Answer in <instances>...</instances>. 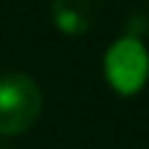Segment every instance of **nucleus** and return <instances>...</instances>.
Returning a JSON list of instances; mask_svg holds the SVG:
<instances>
[{"instance_id":"nucleus-1","label":"nucleus","mask_w":149,"mask_h":149,"mask_svg":"<svg viewBox=\"0 0 149 149\" xmlns=\"http://www.w3.org/2000/svg\"><path fill=\"white\" fill-rule=\"evenodd\" d=\"M42 89L26 73H0V136H16L42 115Z\"/></svg>"},{"instance_id":"nucleus-2","label":"nucleus","mask_w":149,"mask_h":149,"mask_svg":"<svg viewBox=\"0 0 149 149\" xmlns=\"http://www.w3.org/2000/svg\"><path fill=\"white\" fill-rule=\"evenodd\" d=\"M105 73L115 92L136 94L149 79V52L134 37L115 42L105 55Z\"/></svg>"},{"instance_id":"nucleus-3","label":"nucleus","mask_w":149,"mask_h":149,"mask_svg":"<svg viewBox=\"0 0 149 149\" xmlns=\"http://www.w3.org/2000/svg\"><path fill=\"white\" fill-rule=\"evenodd\" d=\"M50 16H52V24L71 37L86 34L94 24V8L89 0H52Z\"/></svg>"},{"instance_id":"nucleus-4","label":"nucleus","mask_w":149,"mask_h":149,"mask_svg":"<svg viewBox=\"0 0 149 149\" xmlns=\"http://www.w3.org/2000/svg\"><path fill=\"white\" fill-rule=\"evenodd\" d=\"M0 149H3V147H0Z\"/></svg>"}]
</instances>
